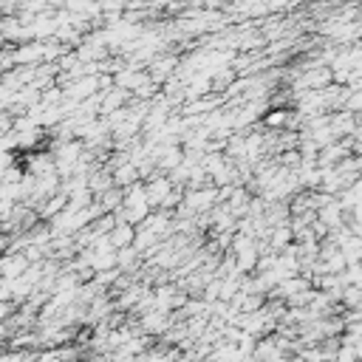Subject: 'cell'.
<instances>
[{"mask_svg": "<svg viewBox=\"0 0 362 362\" xmlns=\"http://www.w3.org/2000/svg\"><path fill=\"white\" fill-rule=\"evenodd\" d=\"M108 240L113 244V249H128L136 244V227L133 224H116L111 232H108Z\"/></svg>", "mask_w": 362, "mask_h": 362, "instance_id": "3", "label": "cell"}, {"mask_svg": "<svg viewBox=\"0 0 362 362\" xmlns=\"http://www.w3.org/2000/svg\"><path fill=\"white\" fill-rule=\"evenodd\" d=\"M173 190H176V187H173L170 176H159V173H153L150 181L144 184V196H148V204H150V207H161L164 199L170 196Z\"/></svg>", "mask_w": 362, "mask_h": 362, "instance_id": "2", "label": "cell"}, {"mask_svg": "<svg viewBox=\"0 0 362 362\" xmlns=\"http://www.w3.org/2000/svg\"><path fill=\"white\" fill-rule=\"evenodd\" d=\"M289 111L286 108H275V111H269V116H267V125L269 128H283V125H289Z\"/></svg>", "mask_w": 362, "mask_h": 362, "instance_id": "4", "label": "cell"}, {"mask_svg": "<svg viewBox=\"0 0 362 362\" xmlns=\"http://www.w3.org/2000/svg\"><path fill=\"white\" fill-rule=\"evenodd\" d=\"M29 269H32V263L23 252H3L0 255V278L3 280H17Z\"/></svg>", "mask_w": 362, "mask_h": 362, "instance_id": "1", "label": "cell"}]
</instances>
